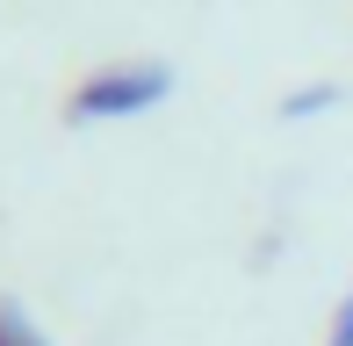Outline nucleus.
I'll list each match as a JSON object with an SVG mask.
<instances>
[{
	"label": "nucleus",
	"instance_id": "f03ea898",
	"mask_svg": "<svg viewBox=\"0 0 353 346\" xmlns=\"http://www.w3.org/2000/svg\"><path fill=\"white\" fill-rule=\"evenodd\" d=\"M332 101H339V87H332V80H310V87H296V94L281 101V123H296V116H317V108H332Z\"/></svg>",
	"mask_w": 353,
	"mask_h": 346
},
{
	"label": "nucleus",
	"instance_id": "7ed1b4c3",
	"mask_svg": "<svg viewBox=\"0 0 353 346\" xmlns=\"http://www.w3.org/2000/svg\"><path fill=\"white\" fill-rule=\"evenodd\" d=\"M0 346H51V339H43V332H37V325H29V318H22V310H14V303H8V296H0Z\"/></svg>",
	"mask_w": 353,
	"mask_h": 346
},
{
	"label": "nucleus",
	"instance_id": "f257e3e1",
	"mask_svg": "<svg viewBox=\"0 0 353 346\" xmlns=\"http://www.w3.org/2000/svg\"><path fill=\"white\" fill-rule=\"evenodd\" d=\"M166 94H173V65H159V58H116V65H94L65 94V116L72 123H116V116H137V108L166 101Z\"/></svg>",
	"mask_w": 353,
	"mask_h": 346
},
{
	"label": "nucleus",
	"instance_id": "20e7f679",
	"mask_svg": "<svg viewBox=\"0 0 353 346\" xmlns=\"http://www.w3.org/2000/svg\"><path fill=\"white\" fill-rule=\"evenodd\" d=\"M325 346H353V289L339 296V310H332V332H325Z\"/></svg>",
	"mask_w": 353,
	"mask_h": 346
}]
</instances>
